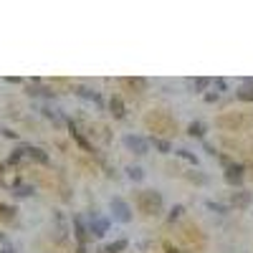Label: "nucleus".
I'll return each mask as SVG.
<instances>
[{"mask_svg": "<svg viewBox=\"0 0 253 253\" xmlns=\"http://www.w3.org/2000/svg\"><path fill=\"white\" fill-rule=\"evenodd\" d=\"M139 208L144 210L147 215L157 213V210L162 208V195H160V193H155V190H144V193L139 195Z\"/></svg>", "mask_w": 253, "mask_h": 253, "instance_id": "f257e3e1", "label": "nucleus"}, {"mask_svg": "<svg viewBox=\"0 0 253 253\" xmlns=\"http://www.w3.org/2000/svg\"><path fill=\"white\" fill-rule=\"evenodd\" d=\"M109 208H112V213H114V220H119V223H129L132 220V208L126 205L122 198H112Z\"/></svg>", "mask_w": 253, "mask_h": 253, "instance_id": "f03ea898", "label": "nucleus"}, {"mask_svg": "<svg viewBox=\"0 0 253 253\" xmlns=\"http://www.w3.org/2000/svg\"><path fill=\"white\" fill-rule=\"evenodd\" d=\"M122 142H124L126 150H132L134 155H147V150H150V142H147L144 137H139V134H126Z\"/></svg>", "mask_w": 253, "mask_h": 253, "instance_id": "7ed1b4c3", "label": "nucleus"}, {"mask_svg": "<svg viewBox=\"0 0 253 253\" xmlns=\"http://www.w3.org/2000/svg\"><path fill=\"white\" fill-rule=\"evenodd\" d=\"M225 182H228V185H241V182H243V165H228Z\"/></svg>", "mask_w": 253, "mask_h": 253, "instance_id": "20e7f679", "label": "nucleus"}, {"mask_svg": "<svg viewBox=\"0 0 253 253\" xmlns=\"http://www.w3.org/2000/svg\"><path fill=\"white\" fill-rule=\"evenodd\" d=\"M89 230H91V236H104L109 230V220L107 218H101V215H94V220H91V225H89Z\"/></svg>", "mask_w": 253, "mask_h": 253, "instance_id": "39448f33", "label": "nucleus"}, {"mask_svg": "<svg viewBox=\"0 0 253 253\" xmlns=\"http://www.w3.org/2000/svg\"><path fill=\"white\" fill-rule=\"evenodd\" d=\"M23 155L26 157H31V160H38V162H48V155L43 152V150H38V147H23Z\"/></svg>", "mask_w": 253, "mask_h": 253, "instance_id": "423d86ee", "label": "nucleus"}, {"mask_svg": "<svg viewBox=\"0 0 253 253\" xmlns=\"http://www.w3.org/2000/svg\"><path fill=\"white\" fill-rule=\"evenodd\" d=\"M74 228H76L79 246H84V243H86V228H84V220H81V218H74Z\"/></svg>", "mask_w": 253, "mask_h": 253, "instance_id": "0eeeda50", "label": "nucleus"}, {"mask_svg": "<svg viewBox=\"0 0 253 253\" xmlns=\"http://www.w3.org/2000/svg\"><path fill=\"white\" fill-rule=\"evenodd\" d=\"M251 203V195L246 193V190H238V193H233V205L236 208H246Z\"/></svg>", "mask_w": 253, "mask_h": 253, "instance_id": "6e6552de", "label": "nucleus"}, {"mask_svg": "<svg viewBox=\"0 0 253 253\" xmlns=\"http://www.w3.org/2000/svg\"><path fill=\"white\" fill-rule=\"evenodd\" d=\"M112 114H114L117 119H122V117H124V104H122V99H119V96H114V99H112Z\"/></svg>", "mask_w": 253, "mask_h": 253, "instance_id": "1a4fd4ad", "label": "nucleus"}, {"mask_svg": "<svg viewBox=\"0 0 253 253\" xmlns=\"http://www.w3.org/2000/svg\"><path fill=\"white\" fill-rule=\"evenodd\" d=\"M126 248V241H114V243H109V246H104V253H119V251H124Z\"/></svg>", "mask_w": 253, "mask_h": 253, "instance_id": "9d476101", "label": "nucleus"}, {"mask_svg": "<svg viewBox=\"0 0 253 253\" xmlns=\"http://www.w3.org/2000/svg\"><path fill=\"white\" fill-rule=\"evenodd\" d=\"M187 132H190V137H203L205 134V126L200 122H193V124L187 126Z\"/></svg>", "mask_w": 253, "mask_h": 253, "instance_id": "9b49d317", "label": "nucleus"}, {"mask_svg": "<svg viewBox=\"0 0 253 253\" xmlns=\"http://www.w3.org/2000/svg\"><path fill=\"white\" fill-rule=\"evenodd\" d=\"M152 144L157 147L160 152H165V155H167V152H172V144L167 142V139H152Z\"/></svg>", "mask_w": 253, "mask_h": 253, "instance_id": "f8f14e48", "label": "nucleus"}, {"mask_svg": "<svg viewBox=\"0 0 253 253\" xmlns=\"http://www.w3.org/2000/svg\"><path fill=\"white\" fill-rule=\"evenodd\" d=\"M236 96H238V99H243V101H253V86L238 89V91H236Z\"/></svg>", "mask_w": 253, "mask_h": 253, "instance_id": "ddd939ff", "label": "nucleus"}, {"mask_svg": "<svg viewBox=\"0 0 253 253\" xmlns=\"http://www.w3.org/2000/svg\"><path fill=\"white\" fill-rule=\"evenodd\" d=\"M126 175H129L134 182H139L142 177H144V172H142V167H126Z\"/></svg>", "mask_w": 253, "mask_h": 253, "instance_id": "4468645a", "label": "nucleus"}, {"mask_svg": "<svg viewBox=\"0 0 253 253\" xmlns=\"http://www.w3.org/2000/svg\"><path fill=\"white\" fill-rule=\"evenodd\" d=\"M79 96H86V99H94L96 104H101L99 94H96V91H89V89H79Z\"/></svg>", "mask_w": 253, "mask_h": 253, "instance_id": "2eb2a0df", "label": "nucleus"}, {"mask_svg": "<svg viewBox=\"0 0 253 253\" xmlns=\"http://www.w3.org/2000/svg\"><path fill=\"white\" fill-rule=\"evenodd\" d=\"M208 208H210V210H215V213H228V208H225V205L213 203V200H208Z\"/></svg>", "mask_w": 253, "mask_h": 253, "instance_id": "dca6fc26", "label": "nucleus"}, {"mask_svg": "<svg viewBox=\"0 0 253 253\" xmlns=\"http://www.w3.org/2000/svg\"><path fill=\"white\" fill-rule=\"evenodd\" d=\"M177 155H180L182 160H187V162H193V165H198V160H195V155H193V152H187V150H177Z\"/></svg>", "mask_w": 253, "mask_h": 253, "instance_id": "f3484780", "label": "nucleus"}, {"mask_svg": "<svg viewBox=\"0 0 253 253\" xmlns=\"http://www.w3.org/2000/svg\"><path fill=\"white\" fill-rule=\"evenodd\" d=\"M31 193H33V187H28V185H26V187H18V193H15V195L26 198V195H31Z\"/></svg>", "mask_w": 253, "mask_h": 253, "instance_id": "a211bd4d", "label": "nucleus"}, {"mask_svg": "<svg viewBox=\"0 0 253 253\" xmlns=\"http://www.w3.org/2000/svg\"><path fill=\"white\" fill-rule=\"evenodd\" d=\"M208 84H210V79H198V81H195V89H205Z\"/></svg>", "mask_w": 253, "mask_h": 253, "instance_id": "6ab92c4d", "label": "nucleus"}, {"mask_svg": "<svg viewBox=\"0 0 253 253\" xmlns=\"http://www.w3.org/2000/svg\"><path fill=\"white\" fill-rule=\"evenodd\" d=\"M180 213H182V205H175V208H172V215H170V220L180 218Z\"/></svg>", "mask_w": 253, "mask_h": 253, "instance_id": "aec40b11", "label": "nucleus"}, {"mask_svg": "<svg viewBox=\"0 0 253 253\" xmlns=\"http://www.w3.org/2000/svg\"><path fill=\"white\" fill-rule=\"evenodd\" d=\"M165 251H167V253H180V251H177V248H172V246H167Z\"/></svg>", "mask_w": 253, "mask_h": 253, "instance_id": "412c9836", "label": "nucleus"}, {"mask_svg": "<svg viewBox=\"0 0 253 253\" xmlns=\"http://www.w3.org/2000/svg\"><path fill=\"white\" fill-rule=\"evenodd\" d=\"M0 253H15V251H13L10 246H5V248H3V251H0Z\"/></svg>", "mask_w": 253, "mask_h": 253, "instance_id": "4be33fe9", "label": "nucleus"}, {"mask_svg": "<svg viewBox=\"0 0 253 253\" xmlns=\"http://www.w3.org/2000/svg\"><path fill=\"white\" fill-rule=\"evenodd\" d=\"M76 253H86V246H79V251Z\"/></svg>", "mask_w": 253, "mask_h": 253, "instance_id": "5701e85b", "label": "nucleus"}]
</instances>
